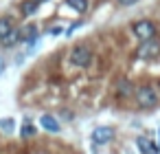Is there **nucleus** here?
I'll return each instance as SVG.
<instances>
[{
	"instance_id": "f257e3e1",
	"label": "nucleus",
	"mask_w": 160,
	"mask_h": 154,
	"mask_svg": "<svg viewBox=\"0 0 160 154\" xmlns=\"http://www.w3.org/2000/svg\"><path fill=\"white\" fill-rule=\"evenodd\" d=\"M134 99L140 110H151L160 104V93L153 84H142V86L134 88Z\"/></svg>"
},
{
	"instance_id": "f03ea898",
	"label": "nucleus",
	"mask_w": 160,
	"mask_h": 154,
	"mask_svg": "<svg viewBox=\"0 0 160 154\" xmlns=\"http://www.w3.org/2000/svg\"><path fill=\"white\" fill-rule=\"evenodd\" d=\"M68 60H70L72 66L86 68V66H90V62H92V49H90L88 44H77V46L70 51Z\"/></svg>"
},
{
	"instance_id": "7ed1b4c3",
	"label": "nucleus",
	"mask_w": 160,
	"mask_h": 154,
	"mask_svg": "<svg viewBox=\"0 0 160 154\" xmlns=\"http://www.w3.org/2000/svg\"><path fill=\"white\" fill-rule=\"evenodd\" d=\"M136 57L142 60V62H149V60H156L160 57V40L151 38V40H142L136 49Z\"/></svg>"
},
{
	"instance_id": "20e7f679",
	"label": "nucleus",
	"mask_w": 160,
	"mask_h": 154,
	"mask_svg": "<svg viewBox=\"0 0 160 154\" xmlns=\"http://www.w3.org/2000/svg\"><path fill=\"white\" fill-rule=\"evenodd\" d=\"M132 33L142 42V40H151V38H156V35H158V29H156V24H153L151 20L142 18V20H136V22L132 24Z\"/></svg>"
},
{
	"instance_id": "39448f33",
	"label": "nucleus",
	"mask_w": 160,
	"mask_h": 154,
	"mask_svg": "<svg viewBox=\"0 0 160 154\" xmlns=\"http://www.w3.org/2000/svg\"><path fill=\"white\" fill-rule=\"evenodd\" d=\"M114 139V130L110 125H97L92 130V143L94 145H108Z\"/></svg>"
},
{
	"instance_id": "423d86ee",
	"label": "nucleus",
	"mask_w": 160,
	"mask_h": 154,
	"mask_svg": "<svg viewBox=\"0 0 160 154\" xmlns=\"http://www.w3.org/2000/svg\"><path fill=\"white\" fill-rule=\"evenodd\" d=\"M18 42H22V33H20V29L18 27H13L5 38H0V44L2 46H7V49H11V46H16Z\"/></svg>"
},
{
	"instance_id": "0eeeda50",
	"label": "nucleus",
	"mask_w": 160,
	"mask_h": 154,
	"mask_svg": "<svg viewBox=\"0 0 160 154\" xmlns=\"http://www.w3.org/2000/svg\"><path fill=\"white\" fill-rule=\"evenodd\" d=\"M116 95H118L121 99L132 97V95H134V84H132L129 79H118V82H116Z\"/></svg>"
},
{
	"instance_id": "6e6552de",
	"label": "nucleus",
	"mask_w": 160,
	"mask_h": 154,
	"mask_svg": "<svg viewBox=\"0 0 160 154\" xmlns=\"http://www.w3.org/2000/svg\"><path fill=\"white\" fill-rule=\"evenodd\" d=\"M136 145H138V150L142 152V154H158V145L153 143V141H149L147 136H138L136 139Z\"/></svg>"
},
{
	"instance_id": "1a4fd4ad",
	"label": "nucleus",
	"mask_w": 160,
	"mask_h": 154,
	"mask_svg": "<svg viewBox=\"0 0 160 154\" xmlns=\"http://www.w3.org/2000/svg\"><path fill=\"white\" fill-rule=\"evenodd\" d=\"M40 125L48 132H59V121L53 117V114H42L40 117Z\"/></svg>"
},
{
	"instance_id": "9d476101",
	"label": "nucleus",
	"mask_w": 160,
	"mask_h": 154,
	"mask_svg": "<svg viewBox=\"0 0 160 154\" xmlns=\"http://www.w3.org/2000/svg\"><path fill=\"white\" fill-rule=\"evenodd\" d=\"M20 33H22V42H27V44H33L38 40V27L35 24H27L24 29H20Z\"/></svg>"
},
{
	"instance_id": "9b49d317",
	"label": "nucleus",
	"mask_w": 160,
	"mask_h": 154,
	"mask_svg": "<svg viewBox=\"0 0 160 154\" xmlns=\"http://www.w3.org/2000/svg\"><path fill=\"white\" fill-rule=\"evenodd\" d=\"M40 5H42L40 0H24V3L20 5V11H22V13L29 18V16H33V13L40 9Z\"/></svg>"
},
{
	"instance_id": "f8f14e48",
	"label": "nucleus",
	"mask_w": 160,
	"mask_h": 154,
	"mask_svg": "<svg viewBox=\"0 0 160 154\" xmlns=\"http://www.w3.org/2000/svg\"><path fill=\"white\" fill-rule=\"evenodd\" d=\"M66 5H68L72 11H77L79 16H81V13H86V11H88V7H90L88 0H66Z\"/></svg>"
},
{
	"instance_id": "ddd939ff",
	"label": "nucleus",
	"mask_w": 160,
	"mask_h": 154,
	"mask_svg": "<svg viewBox=\"0 0 160 154\" xmlns=\"http://www.w3.org/2000/svg\"><path fill=\"white\" fill-rule=\"evenodd\" d=\"M35 134H38L35 125H33L29 119H24V123H22V128H20V136H22V139H31V136H35Z\"/></svg>"
},
{
	"instance_id": "4468645a",
	"label": "nucleus",
	"mask_w": 160,
	"mask_h": 154,
	"mask_svg": "<svg viewBox=\"0 0 160 154\" xmlns=\"http://www.w3.org/2000/svg\"><path fill=\"white\" fill-rule=\"evenodd\" d=\"M13 27H16V24H13V20H11L9 16H0V38H5Z\"/></svg>"
},
{
	"instance_id": "2eb2a0df",
	"label": "nucleus",
	"mask_w": 160,
	"mask_h": 154,
	"mask_svg": "<svg viewBox=\"0 0 160 154\" xmlns=\"http://www.w3.org/2000/svg\"><path fill=\"white\" fill-rule=\"evenodd\" d=\"M0 128L11 130V128H13V121H11V119H2V121H0Z\"/></svg>"
},
{
	"instance_id": "dca6fc26",
	"label": "nucleus",
	"mask_w": 160,
	"mask_h": 154,
	"mask_svg": "<svg viewBox=\"0 0 160 154\" xmlns=\"http://www.w3.org/2000/svg\"><path fill=\"white\" fill-rule=\"evenodd\" d=\"M116 3L121 5V7H132V5H136L138 0H116Z\"/></svg>"
},
{
	"instance_id": "f3484780",
	"label": "nucleus",
	"mask_w": 160,
	"mask_h": 154,
	"mask_svg": "<svg viewBox=\"0 0 160 154\" xmlns=\"http://www.w3.org/2000/svg\"><path fill=\"white\" fill-rule=\"evenodd\" d=\"M51 33H53V35H57V33H62V27H55V29H51Z\"/></svg>"
},
{
	"instance_id": "a211bd4d",
	"label": "nucleus",
	"mask_w": 160,
	"mask_h": 154,
	"mask_svg": "<svg viewBox=\"0 0 160 154\" xmlns=\"http://www.w3.org/2000/svg\"><path fill=\"white\" fill-rule=\"evenodd\" d=\"M2 71H5V60L0 57V75H2Z\"/></svg>"
},
{
	"instance_id": "6ab92c4d",
	"label": "nucleus",
	"mask_w": 160,
	"mask_h": 154,
	"mask_svg": "<svg viewBox=\"0 0 160 154\" xmlns=\"http://www.w3.org/2000/svg\"><path fill=\"white\" fill-rule=\"evenodd\" d=\"M40 3H44V0H40Z\"/></svg>"
},
{
	"instance_id": "aec40b11",
	"label": "nucleus",
	"mask_w": 160,
	"mask_h": 154,
	"mask_svg": "<svg viewBox=\"0 0 160 154\" xmlns=\"http://www.w3.org/2000/svg\"><path fill=\"white\" fill-rule=\"evenodd\" d=\"M158 134H160V130H158Z\"/></svg>"
}]
</instances>
